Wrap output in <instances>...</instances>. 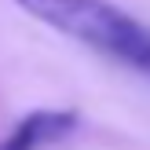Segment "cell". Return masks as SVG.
Returning <instances> with one entry per match:
<instances>
[{
    "label": "cell",
    "mask_w": 150,
    "mask_h": 150,
    "mask_svg": "<svg viewBox=\"0 0 150 150\" xmlns=\"http://www.w3.org/2000/svg\"><path fill=\"white\" fill-rule=\"evenodd\" d=\"M33 22L150 77V26L114 0H15Z\"/></svg>",
    "instance_id": "cell-1"
},
{
    "label": "cell",
    "mask_w": 150,
    "mask_h": 150,
    "mask_svg": "<svg viewBox=\"0 0 150 150\" xmlns=\"http://www.w3.org/2000/svg\"><path fill=\"white\" fill-rule=\"evenodd\" d=\"M81 125V117L73 110H29L11 132L7 139H0V150H44L59 139L73 136Z\"/></svg>",
    "instance_id": "cell-2"
}]
</instances>
